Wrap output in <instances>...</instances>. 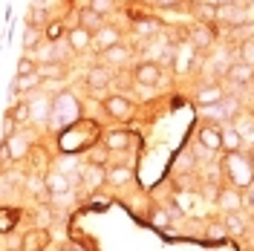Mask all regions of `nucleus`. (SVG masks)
I'll return each mask as SVG.
<instances>
[{
	"mask_svg": "<svg viewBox=\"0 0 254 251\" xmlns=\"http://www.w3.org/2000/svg\"><path fill=\"white\" fill-rule=\"evenodd\" d=\"M225 168H228V176H231V182L237 185V188H249L254 179V165L249 156H243V153H228V162H225Z\"/></svg>",
	"mask_w": 254,
	"mask_h": 251,
	"instance_id": "f257e3e1",
	"label": "nucleus"
},
{
	"mask_svg": "<svg viewBox=\"0 0 254 251\" xmlns=\"http://www.w3.org/2000/svg\"><path fill=\"white\" fill-rule=\"evenodd\" d=\"M162 81V69H159L156 61H144L136 66V84L139 87H156Z\"/></svg>",
	"mask_w": 254,
	"mask_h": 251,
	"instance_id": "f03ea898",
	"label": "nucleus"
},
{
	"mask_svg": "<svg viewBox=\"0 0 254 251\" xmlns=\"http://www.w3.org/2000/svg\"><path fill=\"white\" fill-rule=\"evenodd\" d=\"M104 110H107V116H113V119H130V116H133V104L127 101L125 95H110V98L104 101Z\"/></svg>",
	"mask_w": 254,
	"mask_h": 251,
	"instance_id": "7ed1b4c3",
	"label": "nucleus"
},
{
	"mask_svg": "<svg viewBox=\"0 0 254 251\" xmlns=\"http://www.w3.org/2000/svg\"><path fill=\"white\" fill-rule=\"evenodd\" d=\"M116 44H122V35L116 29H110V26H101V29L93 35V49H98V52L116 47Z\"/></svg>",
	"mask_w": 254,
	"mask_h": 251,
	"instance_id": "20e7f679",
	"label": "nucleus"
},
{
	"mask_svg": "<svg viewBox=\"0 0 254 251\" xmlns=\"http://www.w3.org/2000/svg\"><path fill=\"white\" fill-rule=\"evenodd\" d=\"M237 110V101L234 98H222L220 104H211V107H205V116L211 119V122H225V119H231V113Z\"/></svg>",
	"mask_w": 254,
	"mask_h": 251,
	"instance_id": "39448f33",
	"label": "nucleus"
},
{
	"mask_svg": "<svg viewBox=\"0 0 254 251\" xmlns=\"http://www.w3.org/2000/svg\"><path fill=\"white\" fill-rule=\"evenodd\" d=\"M190 47H196V49L214 47V29H211L208 23H199V26H193V29H190Z\"/></svg>",
	"mask_w": 254,
	"mask_h": 251,
	"instance_id": "423d86ee",
	"label": "nucleus"
},
{
	"mask_svg": "<svg viewBox=\"0 0 254 251\" xmlns=\"http://www.w3.org/2000/svg\"><path fill=\"white\" fill-rule=\"evenodd\" d=\"M199 144H202V147H208L211 153H214V150H220V147H222V130L205 125L202 130H199Z\"/></svg>",
	"mask_w": 254,
	"mask_h": 251,
	"instance_id": "0eeeda50",
	"label": "nucleus"
},
{
	"mask_svg": "<svg viewBox=\"0 0 254 251\" xmlns=\"http://www.w3.org/2000/svg\"><path fill=\"white\" fill-rule=\"evenodd\" d=\"M249 17L246 9H240L237 3H231V6H217V20H225V23H243Z\"/></svg>",
	"mask_w": 254,
	"mask_h": 251,
	"instance_id": "6e6552de",
	"label": "nucleus"
},
{
	"mask_svg": "<svg viewBox=\"0 0 254 251\" xmlns=\"http://www.w3.org/2000/svg\"><path fill=\"white\" fill-rule=\"evenodd\" d=\"M222 98H225V93H222V87H217V84H208V87H202V90L196 93V101H199V107L220 104Z\"/></svg>",
	"mask_w": 254,
	"mask_h": 251,
	"instance_id": "1a4fd4ad",
	"label": "nucleus"
},
{
	"mask_svg": "<svg viewBox=\"0 0 254 251\" xmlns=\"http://www.w3.org/2000/svg\"><path fill=\"white\" fill-rule=\"evenodd\" d=\"M107 84H110V69L107 66H93L87 72V87L90 90H104Z\"/></svg>",
	"mask_w": 254,
	"mask_h": 251,
	"instance_id": "9d476101",
	"label": "nucleus"
},
{
	"mask_svg": "<svg viewBox=\"0 0 254 251\" xmlns=\"http://www.w3.org/2000/svg\"><path fill=\"white\" fill-rule=\"evenodd\" d=\"M252 78H254L252 63H231V69H228V81L231 84H249Z\"/></svg>",
	"mask_w": 254,
	"mask_h": 251,
	"instance_id": "9b49d317",
	"label": "nucleus"
},
{
	"mask_svg": "<svg viewBox=\"0 0 254 251\" xmlns=\"http://www.w3.org/2000/svg\"><path fill=\"white\" fill-rule=\"evenodd\" d=\"M243 136L237 133V127L231 125V127H222V147L228 150V153H237V150H243Z\"/></svg>",
	"mask_w": 254,
	"mask_h": 251,
	"instance_id": "f8f14e48",
	"label": "nucleus"
},
{
	"mask_svg": "<svg viewBox=\"0 0 254 251\" xmlns=\"http://www.w3.org/2000/svg\"><path fill=\"white\" fill-rule=\"evenodd\" d=\"M47 188L52 196H66L69 193V179L64 173H49L47 176Z\"/></svg>",
	"mask_w": 254,
	"mask_h": 251,
	"instance_id": "ddd939ff",
	"label": "nucleus"
},
{
	"mask_svg": "<svg viewBox=\"0 0 254 251\" xmlns=\"http://www.w3.org/2000/svg\"><path fill=\"white\" fill-rule=\"evenodd\" d=\"M66 41H69L72 49H87V47H93V32H87L84 26H78V29H72L66 35Z\"/></svg>",
	"mask_w": 254,
	"mask_h": 251,
	"instance_id": "4468645a",
	"label": "nucleus"
},
{
	"mask_svg": "<svg viewBox=\"0 0 254 251\" xmlns=\"http://www.w3.org/2000/svg\"><path fill=\"white\" fill-rule=\"evenodd\" d=\"M6 147H9V159H20V156H26L29 141H26V136L15 133V136H9V139H6Z\"/></svg>",
	"mask_w": 254,
	"mask_h": 251,
	"instance_id": "2eb2a0df",
	"label": "nucleus"
},
{
	"mask_svg": "<svg viewBox=\"0 0 254 251\" xmlns=\"http://www.w3.org/2000/svg\"><path fill=\"white\" fill-rule=\"evenodd\" d=\"M101 20H104V17L98 15V12H93L90 6H87V9H81V12H78V23H81V26H84V29H87V32H93V29L98 32V29H101V26H104Z\"/></svg>",
	"mask_w": 254,
	"mask_h": 251,
	"instance_id": "dca6fc26",
	"label": "nucleus"
},
{
	"mask_svg": "<svg viewBox=\"0 0 254 251\" xmlns=\"http://www.w3.org/2000/svg\"><path fill=\"white\" fill-rule=\"evenodd\" d=\"M41 81H44V78L38 75V69H35V72H26V75H17V78H15V93L17 95L29 93V90H35Z\"/></svg>",
	"mask_w": 254,
	"mask_h": 251,
	"instance_id": "f3484780",
	"label": "nucleus"
},
{
	"mask_svg": "<svg viewBox=\"0 0 254 251\" xmlns=\"http://www.w3.org/2000/svg\"><path fill=\"white\" fill-rule=\"evenodd\" d=\"M49 113H52V104L47 98H38V101H29V119L32 122H44Z\"/></svg>",
	"mask_w": 254,
	"mask_h": 251,
	"instance_id": "a211bd4d",
	"label": "nucleus"
},
{
	"mask_svg": "<svg viewBox=\"0 0 254 251\" xmlns=\"http://www.w3.org/2000/svg\"><path fill=\"white\" fill-rule=\"evenodd\" d=\"M127 58H130V49L122 47V44H116V47L104 49V61H107V63H125Z\"/></svg>",
	"mask_w": 254,
	"mask_h": 251,
	"instance_id": "6ab92c4d",
	"label": "nucleus"
},
{
	"mask_svg": "<svg viewBox=\"0 0 254 251\" xmlns=\"http://www.w3.org/2000/svg\"><path fill=\"white\" fill-rule=\"evenodd\" d=\"M220 208H225V211L240 208V193H237V190H222V193H220Z\"/></svg>",
	"mask_w": 254,
	"mask_h": 251,
	"instance_id": "aec40b11",
	"label": "nucleus"
},
{
	"mask_svg": "<svg viewBox=\"0 0 254 251\" xmlns=\"http://www.w3.org/2000/svg\"><path fill=\"white\" fill-rule=\"evenodd\" d=\"M234 127H237V133L243 136V141H252L254 144V122L252 119H237V125Z\"/></svg>",
	"mask_w": 254,
	"mask_h": 251,
	"instance_id": "412c9836",
	"label": "nucleus"
},
{
	"mask_svg": "<svg viewBox=\"0 0 254 251\" xmlns=\"http://www.w3.org/2000/svg\"><path fill=\"white\" fill-rule=\"evenodd\" d=\"M64 72H66V69H64L61 63H55V61L38 66V75H41V78H52V75H64Z\"/></svg>",
	"mask_w": 254,
	"mask_h": 251,
	"instance_id": "4be33fe9",
	"label": "nucleus"
},
{
	"mask_svg": "<svg viewBox=\"0 0 254 251\" xmlns=\"http://www.w3.org/2000/svg\"><path fill=\"white\" fill-rule=\"evenodd\" d=\"M156 32H159V20H139L136 23V35L147 38V35H156Z\"/></svg>",
	"mask_w": 254,
	"mask_h": 251,
	"instance_id": "5701e85b",
	"label": "nucleus"
},
{
	"mask_svg": "<svg viewBox=\"0 0 254 251\" xmlns=\"http://www.w3.org/2000/svg\"><path fill=\"white\" fill-rule=\"evenodd\" d=\"M130 179H133V173L127 171V168H113V171H110V182H116V185L130 182Z\"/></svg>",
	"mask_w": 254,
	"mask_h": 251,
	"instance_id": "b1692460",
	"label": "nucleus"
},
{
	"mask_svg": "<svg viewBox=\"0 0 254 251\" xmlns=\"http://www.w3.org/2000/svg\"><path fill=\"white\" fill-rule=\"evenodd\" d=\"M104 144H107L110 150H119V147H127V136H125V133H110Z\"/></svg>",
	"mask_w": 254,
	"mask_h": 251,
	"instance_id": "393cba45",
	"label": "nucleus"
},
{
	"mask_svg": "<svg viewBox=\"0 0 254 251\" xmlns=\"http://www.w3.org/2000/svg\"><path fill=\"white\" fill-rule=\"evenodd\" d=\"M90 9H93V12H98V15L104 17V15H107V12L113 9V0H90Z\"/></svg>",
	"mask_w": 254,
	"mask_h": 251,
	"instance_id": "a878e982",
	"label": "nucleus"
},
{
	"mask_svg": "<svg viewBox=\"0 0 254 251\" xmlns=\"http://www.w3.org/2000/svg\"><path fill=\"white\" fill-rule=\"evenodd\" d=\"M240 55H243V63H252V66H254V38H252V41H246V44H243V49H240Z\"/></svg>",
	"mask_w": 254,
	"mask_h": 251,
	"instance_id": "bb28decb",
	"label": "nucleus"
},
{
	"mask_svg": "<svg viewBox=\"0 0 254 251\" xmlns=\"http://www.w3.org/2000/svg\"><path fill=\"white\" fill-rule=\"evenodd\" d=\"M225 228H228L231 234H243V228H246V225H243V220H240V217H234V214H231V217L225 220Z\"/></svg>",
	"mask_w": 254,
	"mask_h": 251,
	"instance_id": "cd10ccee",
	"label": "nucleus"
},
{
	"mask_svg": "<svg viewBox=\"0 0 254 251\" xmlns=\"http://www.w3.org/2000/svg\"><path fill=\"white\" fill-rule=\"evenodd\" d=\"M15 127H17V122L12 119V116H6V119H3V141L9 139V136H15Z\"/></svg>",
	"mask_w": 254,
	"mask_h": 251,
	"instance_id": "c85d7f7f",
	"label": "nucleus"
},
{
	"mask_svg": "<svg viewBox=\"0 0 254 251\" xmlns=\"http://www.w3.org/2000/svg\"><path fill=\"white\" fill-rule=\"evenodd\" d=\"M61 35H64V26H61V23H49V26H47V38H49V41H58Z\"/></svg>",
	"mask_w": 254,
	"mask_h": 251,
	"instance_id": "c756f323",
	"label": "nucleus"
},
{
	"mask_svg": "<svg viewBox=\"0 0 254 251\" xmlns=\"http://www.w3.org/2000/svg\"><path fill=\"white\" fill-rule=\"evenodd\" d=\"M23 41H26V47H35V44L41 41V32L38 29H26V38H23Z\"/></svg>",
	"mask_w": 254,
	"mask_h": 251,
	"instance_id": "7c9ffc66",
	"label": "nucleus"
},
{
	"mask_svg": "<svg viewBox=\"0 0 254 251\" xmlns=\"http://www.w3.org/2000/svg\"><path fill=\"white\" fill-rule=\"evenodd\" d=\"M168 222H171V214H165V211L153 214V225H168Z\"/></svg>",
	"mask_w": 254,
	"mask_h": 251,
	"instance_id": "2f4dec72",
	"label": "nucleus"
},
{
	"mask_svg": "<svg viewBox=\"0 0 254 251\" xmlns=\"http://www.w3.org/2000/svg\"><path fill=\"white\" fill-rule=\"evenodd\" d=\"M26 72H35V63L23 58V61H20V66H17V75H26Z\"/></svg>",
	"mask_w": 254,
	"mask_h": 251,
	"instance_id": "473e14b6",
	"label": "nucleus"
},
{
	"mask_svg": "<svg viewBox=\"0 0 254 251\" xmlns=\"http://www.w3.org/2000/svg\"><path fill=\"white\" fill-rule=\"evenodd\" d=\"M52 0H35V9H47Z\"/></svg>",
	"mask_w": 254,
	"mask_h": 251,
	"instance_id": "72a5a7b5",
	"label": "nucleus"
},
{
	"mask_svg": "<svg viewBox=\"0 0 254 251\" xmlns=\"http://www.w3.org/2000/svg\"><path fill=\"white\" fill-rule=\"evenodd\" d=\"M153 3H159V6H174L176 0H153Z\"/></svg>",
	"mask_w": 254,
	"mask_h": 251,
	"instance_id": "f704fd0d",
	"label": "nucleus"
},
{
	"mask_svg": "<svg viewBox=\"0 0 254 251\" xmlns=\"http://www.w3.org/2000/svg\"><path fill=\"white\" fill-rule=\"evenodd\" d=\"M231 3H237V0H217V6H231Z\"/></svg>",
	"mask_w": 254,
	"mask_h": 251,
	"instance_id": "c9c22d12",
	"label": "nucleus"
},
{
	"mask_svg": "<svg viewBox=\"0 0 254 251\" xmlns=\"http://www.w3.org/2000/svg\"><path fill=\"white\" fill-rule=\"evenodd\" d=\"M249 188H252V193H249V199H252V205H254V182L249 185Z\"/></svg>",
	"mask_w": 254,
	"mask_h": 251,
	"instance_id": "e433bc0d",
	"label": "nucleus"
},
{
	"mask_svg": "<svg viewBox=\"0 0 254 251\" xmlns=\"http://www.w3.org/2000/svg\"><path fill=\"white\" fill-rule=\"evenodd\" d=\"M202 3H211V6H217V0H202Z\"/></svg>",
	"mask_w": 254,
	"mask_h": 251,
	"instance_id": "4c0bfd02",
	"label": "nucleus"
},
{
	"mask_svg": "<svg viewBox=\"0 0 254 251\" xmlns=\"http://www.w3.org/2000/svg\"><path fill=\"white\" fill-rule=\"evenodd\" d=\"M190 3H196V6H199V3H202V0H190Z\"/></svg>",
	"mask_w": 254,
	"mask_h": 251,
	"instance_id": "58836bf2",
	"label": "nucleus"
},
{
	"mask_svg": "<svg viewBox=\"0 0 254 251\" xmlns=\"http://www.w3.org/2000/svg\"><path fill=\"white\" fill-rule=\"evenodd\" d=\"M252 165H254V156H252Z\"/></svg>",
	"mask_w": 254,
	"mask_h": 251,
	"instance_id": "ea45409f",
	"label": "nucleus"
}]
</instances>
